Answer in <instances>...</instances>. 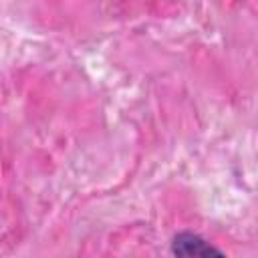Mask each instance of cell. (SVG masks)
Segmentation results:
<instances>
[{
  "label": "cell",
  "mask_w": 258,
  "mask_h": 258,
  "mask_svg": "<svg viewBox=\"0 0 258 258\" xmlns=\"http://www.w3.org/2000/svg\"><path fill=\"white\" fill-rule=\"evenodd\" d=\"M173 252L179 256H220L222 252L210 246L206 240H202L196 234H179L173 240Z\"/></svg>",
  "instance_id": "cell-1"
}]
</instances>
